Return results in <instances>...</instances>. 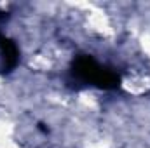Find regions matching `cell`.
Here are the masks:
<instances>
[{
	"instance_id": "1",
	"label": "cell",
	"mask_w": 150,
	"mask_h": 148,
	"mask_svg": "<svg viewBox=\"0 0 150 148\" xmlns=\"http://www.w3.org/2000/svg\"><path fill=\"white\" fill-rule=\"evenodd\" d=\"M70 75L74 77L77 82L96 87V89H103V91H113L120 87V75L115 70L100 65L93 56L89 54H80L72 61L70 66Z\"/></svg>"
},
{
	"instance_id": "2",
	"label": "cell",
	"mask_w": 150,
	"mask_h": 148,
	"mask_svg": "<svg viewBox=\"0 0 150 148\" xmlns=\"http://www.w3.org/2000/svg\"><path fill=\"white\" fill-rule=\"evenodd\" d=\"M19 65V49L12 38L0 33V72L11 73Z\"/></svg>"
},
{
	"instance_id": "3",
	"label": "cell",
	"mask_w": 150,
	"mask_h": 148,
	"mask_svg": "<svg viewBox=\"0 0 150 148\" xmlns=\"http://www.w3.org/2000/svg\"><path fill=\"white\" fill-rule=\"evenodd\" d=\"M38 129L42 132H49V127H45V124H38Z\"/></svg>"
}]
</instances>
